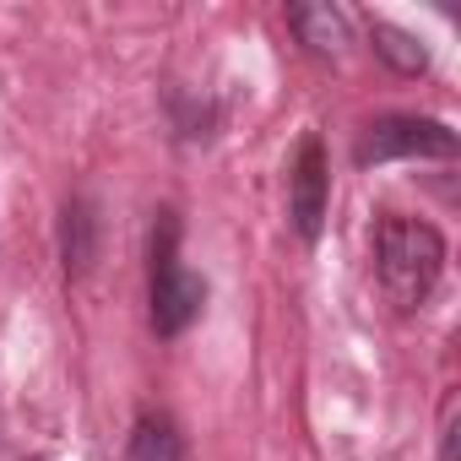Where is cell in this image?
Masks as SVG:
<instances>
[{
  "label": "cell",
  "mask_w": 461,
  "mask_h": 461,
  "mask_svg": "<svg viewBox=\"0 0 461 461\" xmlns=\"http://www.w3.org/2000/svg\"><path fill=\"white\" fill-rule=\"evenodd\" d=\"M375 272H380V288L385 299L412 315L429 304L439 272H445V240H439V228L418 222V217H396L385 212L380 228H375Z\"/></svg>",
  "instance_id": "obj_1"
},
{
  "label": "cell",
  "mask_w": 461,
  "mask_h": 461,
  "mask_svg": "<svg viewBox=\"0 0 461 461\" xmlns=\"http://www.w3.org/2000/svg\"><path fill=\"white\" fill-rule=\"evenodd\" d=\"M206 304V283L179 261V222L174 212H158L152 228V326L158 337H179Z\"/></svg>",
  "instance_id": "obj_2"
},
{
  "label": "cell",
  "mask_w": 461,
  "mask_h": 461,
  "mask_svg": "<svg viewBox=\"0 0 461 461\" xmlns=\"http://www.w3.org/2000/svg\"><path fill=\"white\" fill-rule=\"evenodd\" d=\"M456 152H461V141L450 125L418 120V114H385L358 136L353 158L369 168V163H391V158H456Z\"/></svg>",
  "instance_id": "obj_3"
},
{
  "label": "cell",
  "mask_w": 461,
  "mask_h": 461,
  "mask_svg": "<svg viewBox=\"0 0 461 461\" xmlns=\"http://www.w3.org/2000/svg\"><path fill=\"white\" fill-rule=\"evenodd\" d=\"M326 195H331V168H326V147L315 136H304L299 163L288 174V217L304 240H321V222H326Z\"/></svg>",
  "instance_id": "obj_4"
},
{
  "label": "cell",
  "mask_w": 461,
  "mask_h": 461,
  "mask_svg": "<svg viewBox=\"0 0 461 461\" xmlns=\"http://www.w3.org/2000/svg\"><path fill=\"white\" fill-rule=\"evenodd\" d=\"M131 461H185V439L168 412H141L131 429Z\"/></svg>",
  "instance_id": "obj_5"
},
{
  "label": "cell",
  "mask_w": 461,
  "mask_h": 461,
  "mask_svg": "<svg viewBox=\"0 0 461 461\" xmlns=\"http://www.w3.org/2000/svg\"><path fill=\"white\" fill-rule=\"evenodd\" d=\"M288 23H294V33H299L315 55H337V50L348 44V23H342V12H331V6H294Z\"/></svg>",
  "instance_id": "obj_6"
},
{
  "label": "cell",
  "mask_w": 461,
  "mask_h": 461,
  "mask_svg": "<svg viewBox=\"0 0 461 461\" xmlns=\"http://www.w3.org/2000/svg\"><path fill=\"white\" fill-rule=\"evenodd\" d=\"M375 55H380V60H391V66H396V71H407V77H418V71L429 66V50H423L412 33L391 28V23H375Z\"/></svg>",
  "instance_id": "obj_7"
},
{
  "label": "cell",
  "mask_w": 461,
  "mask_h": 461,
  "mask_svg": "<svg viewBox=\"0 0 461 461\" xmlns=\"http://www.w3.org/2000/svg\"><path fill=\"white\" fill-rule=\"evenodd\" d=\"M93 267V206L71 201L66 206V272H87Z\"/></svg>",
  "instance_id": "obj_8"
},
{
  "label": "cell",
  "mask_w": 461,
  "mask_h": 461,
  "mask_svg": "<svg viewBox=\"0 0 461 461\" xmlns=\"http://www.w3.org/2000/svg\"><path fill=\"white\" fill-rule=\"evenodd\" d=\"M456 418H461V402L445 396V412H439V461H456Z\"/></svg>",
  "instance_id": "obj_9"
},
{
  "label": "cell",
  "mask_w": 461,
  "mask_h": 461,
  "mask_svg": "<svg viewBox=\"0 0 461 461\" xmlns=\"http://www.w3.org/2000/svg\"><path fill=\"white\" fill-rule=\"evenodd\" d=\"M28 461H44V456H28Z\"/></svg>",
  "instance_id": "obj_10"
}]
</instances>
